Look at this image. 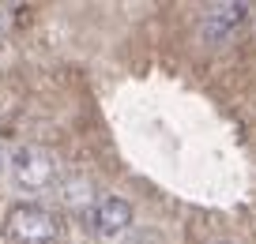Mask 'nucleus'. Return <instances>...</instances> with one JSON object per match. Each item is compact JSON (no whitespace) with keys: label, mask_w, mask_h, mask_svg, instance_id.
<instances>
[{"label":"nucleus","mask_w":256,"mask_h":244,"mask_svg":"<svg viewBox=\"0 0 256 244\" xmlns=\"http://www.w3.org/2000/svg\"><path fill=\"white\" fill-rule=\"evenodd\" d=\"M4 233L12 237V244H53L56 233H60V222L49 207L19 203L4 218Z\"/></svg>","instance_id":"nucleus-1"},{"label":"nucleus","mask_w":256,"mask_h":244,"mask_svg":"<svg viewBox=\"0 0 256 244\" xmlns=\"http://www.w3.org/2000/svg\"><path fill=\"white\" fill-rule=\"evenodd\" d=\"M8 169H12V177H16V184L26 188V192H42V188H49V184L56 181V158L49 154L46 147H34V143L12 150Z\"/></svg>","instance_id":"nucleus-2"},{"label":"nucleus","mask_w":256,"mask_h":244,"mask_svg":"<svg viewBox=\"0 0 256 244\" xmlns=\"http://www.w3.org/2000/svg\"><path fill=\"white\" fill-rule=\"evenodd\" d=\"M132 226V203L120 196H102L90 207V229L98 237H117Z\"/></svg>","instance_id":"nucleus-3"},{"label":"nucleus","mask_w":256,"mask_h":244,"mask_svg":"<svg viewBox=\"0 0 256 244\" xmlns=\"http://www.w3.org/2000/svg\"><path fill=\"white\" fill-rule=\"evenodd\" d=\"M245 15H248V8H245V4H234V0H226V4H211V8L204 11V23H200L204 41L222 45V41L245 23Z\"/></svg>","instance_id":"nucleus-4"},{"label":"nucleus","mask_w":256,"mask_h":244,"mask_svg":"<svg viewBox=\"0 0 256 244\" xmlns=\"http://www.w3.org/2000/svg\"><path fill=\"white\" fill-rule=\"evenodd\" d=\"M60 196L68 207H76V211H90L94 207V196H90V184L83 181V177H72V181L60 184Z\"/></svg>","instance_id":"nucleus-5"},{"label":"nucleus","mask_w":256,"mask_h":244,"mask_svg":"<svg viewBox=\"0 0 256 244\" xmlns=\"http://www.w3.org/2000/svg\"><path fill=\"white\" fill-rule=\"evenodd\" d=\"M4 166H8V154H4V150H0V169H4Z\"/></svg>","instance_id":"nucleus-6"},{"label":"nucleus","mask_w":256,"mask_h":244,"mask_svg":"<svg viewBox=\"0 0 256 244\" xmlns=\"http://www.w3.org/2000/svg\"><path fill=\"white\" fill-rule=\"evenodd\" d=\"M0 34H4V11H0Z\"/></svg>","instance_id":"nucleus-7"},{"label":"nucleus","mask_w":256,"mask_h":244,"mask_svg":"<svg viewBox=\"0 0 256 244\" xmlns=\"http://www.w3.org/2000/svg\"><path fill=\"white\" fill-rule=\"evenodd\" d=\"M211 244H234V241H211Z\"/></svg>","instance_id":"nucleus-8"},{"label":"nucleus","mask_w":256,"mask_h":244,"mask_svg":"<svg viewBox=\"0 0 256 244\" xmlns=\"http://www.w3.org/2000/svg\"><path fill=\"white\" fill-rule=\"evenodd\" d=\"M128 244H144V241H128Z\"/></svg>","instance_id":"nucleus-9"},{"label":"nucleus","mask_w":256,"mask_h":244,"mask_svg":"<svg viewBox=\"0 0 256 244\" xmlns=\"http://www.w3.org/2000/svg\"><path fill=\"white\" fill-rule=\"evenodd\" d=\"M53 244H60V241H53Z\"/></svg>","instance_id":"nucleus-10"}]
</instances>
